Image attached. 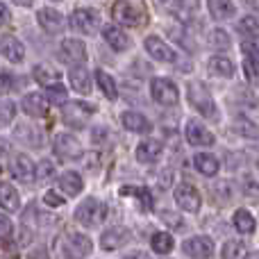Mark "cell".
Returning a JSON list of instances; mask_svg holds the SVG:
<instances>
[{
    "label": "cell",
    "mask_w": 259,
    "mask_h": 259,
    "mask_svg": "<svg viewBox=\"0 0 259 259\" xmlns=\"http://www.w3.org/2000/svg\"><path fill=\"white\" fill-rule=\"evenodd\" d=\"M59 57L66 64H82L87 59V46L77 39H64L59 46Z\"/></svg>",
    "instance_id": "30bf717a"
},
{
    "label": "cell",
    "mask_w": 259,
    "mask_h": 259,
    "mask_svg": "<svg viewBox=\"0 0 259 259\" xmlns=\"http://www.w3.org/2000/svg\"><path fill=\"white\" fill-rule=\"evenodd\" d=\"M46 94H48V103H55V105H59V107H64V105L68 103V94H66V89H64L62 84H50L48 89H46Z\"/></svg>",
    "instance_id": "d6a6232c"
},
{
    "label": "cell",
    "mask_w": 259,
    "mask_h": 259,
    "mask_svg": "<svg viewBox=\"0 0 259 259\" xmlns=\"http://www.w3.org/2000/svg\"><path fill=\"white\" fill-rule=\"evenodd\" d=\"M121 123H123V127L125 130L137 132V134H146V132H150L152 130V123L139 112H123L121 114Z\"/></svg>",
    "instance_id": "d6986e66"
},
{
    "label": "cell",
    "mask_w": 259,
    "mask_h": 259,
    "mask_svg": "<svg viewBox=\"0 0 259 259\" xmlns=\"http://www.w3.org/2000/svg\"><path fill=\"white\" fill-rule=\"evenodd\" d=\"M57 184H59V189H62L66 196H77V193L82 191V187H84L82 175L75 173V170H66V173H62L57 178Z\"/></svg>",
    "instance_id": "44dd1931"
},
{
    "label": "cell",
    "mask_w": 259,
    "mask_h": 259,
    "mask_svg": "<svg viewBox=\"0 0 259 259\" xmlns=\"http://www.w3.org/2000/svg\"><path fill=\"white\" fill-rule=\"evenodd\" d=\"M103 36H105V41H107V44L116 50V53H123V50L130 48V36L123 30H118L116 25H107V27H105Z\"/></svg>",
    "instance_id": "7402d4cb"
},
{
    "label": "cell",
    "mask_w": 259,
    "mask_h": 259,
    "mask_svg": "<svg viewBox=\"0 0 259 259\" xmlns=\"http://www.w3.org/2000/svg\"><path fill=\"white\" fill-rule=\"evenodd\" d=\"M32 75H34V80L39 82V84L50 87V84H57L59 77H62V73H59L57 68H50V66H44V64H41V66H34Z\"/></svg>",
    "instance_id": "f1b7e54d"
},
{
    "label": "cell",
    "mask_w": 259,
    "mask_h": 259,
    "mask_svg": "<svg viewBox=\"0 0 259 259\" xmlns=\"http://www.w3.org/2000/svg\"><path fill=\"white\" fill-rule=\"evenodd\" d=\"M0 207L7 211H16L21 207V198H18V191L14 189V184L0 182Z\"/></svg>",
    "instance_id": "603a6c76"
},
{
    "label": "cell",
    "mask_w": 259,
    "mask_h": 259,
    "mask_svg": "<svg viewBox=\"0 0 259 259\" xmlns=\"http://www.w3.org/2000/svg\"><path fill=\"white\" fill-rule=\"evenodd\" d=\"M7 21H9V9L5 7L3 3H0V25H5Z\"/></svg>",
    "instance_id": "7bdbcfd3"
},
{
    "label": "cell",
    "mask_w": 259,
    "mask_h": 259,
    "mask_svg": "<svg viewBox=\"0 0 259 259\" xmlns=\"http://www.w3.org/2000/svg\"><path fill=\"white\" fill-rule=\"evenodd\" d=\"M125 259H150V257H148L146 252H134V255H127Z\"/></svg>",
    "instance_id": "ee69618b"
},
{
    "label": "cell",
    "mask_w": 259,
    "mask_h": 259,
    "mask_svg": "<svg viewBox=\"0 0 259 259\" xmlns=\"http://www.w3.org/2000/svg\"><path fill=\"white\" fill-rule=\"evenodd\" d=\"M0 53H3L5 59L18 64V62H23V57H25V46H23L16 36L5 34L3 39H0Z\"/></svg>",
    "instance_id": "2e32d148"
},
{
    "label": "cell",
    "mask_w": 259,
    "mask_h": 259,
    "mask_svg": "<svg viewBox=\"0 0 259 259\" xmlns=\"http://www.w3.org/2000/svg\"><path fill=\"white\" fill-rule=\"evenodd\" d=\"M243 68H246V75L250 82L257 80V57L255 55H246L243 57Z\"/></svg>",
    "instance_id": "8d00e7d4"
},
{
    "label": "cell",
    "mask_w": 259,
    "mask_h": 259,
    "mask_svg": "<svg viewBox=\"0 0 259 259\" xmlns=\"http://www.w3.org/2000/svg\"><path fill=\"white\" fill-rule=\"evenodd\" d=\"M36 21H39V25L44 27L48 34H57L64 27V16L57 9H50V7L39 9V12H36Z\"/></svg>",
    "instance_id": "e0dca14e"
},
{
    "label": "cell",
    "mask_w": 259,
    "mask_h": 259,
    "mask_svg": "<svg viewBox=\"0 0 259 259\" xmlns=\"http://www.w3.org/2000/svg\"><path fill=\"white\" fill-rule=\"evenodd\" d=\"M14 234V223L9 216L0 214V239H12Z\"/></svg>",
    "instance_id": "74e56055"
},
{
    "label": "cell",
    "mask_w": 259,
    "mask_h": 259,
    "mask_svg": "<svg viewBox=\"0 0 259 259\" xmlns=\"http://www.w3.org/2000/svg\"><path fill=\"white\" fill-rule=\"evenodd\" d=\"M9 89H12L9 87V75H0V94H7Z\"/></svg>",
    "instance_id": "b9f144b4"
},
{
    "label": "cell",
    "mask_w": 259,
    "mask_h": 259,
    "mask_svg": "<svg viewBox=\"0 0 259 259\" xmlns=\"http://www.w3.org/2000/svg\"><path fill=\"white\" fill-rule=\"evenodd\" d=\"M189 100H191V105L202 114V116H209V118L216 116L214 98H211V94L200 84V82H193V84H189Z\"/></svg>",
    "instance_id": "7a4b0ae2"
},
{
    "label": "cell",
    "mask_w": 259,
    "mask_h": 259,
    "mask_svg": "<svg viewBox=\"0 0 259 259\" xmlns=\"http://www.w3.org/2000/svg\"><path fill=\"white\" fill-rule=\"evenodd\" d=\"M193 166H196L202 175H207V178L219 173V159H216L214 155H209V152H198V155L193 157Z\"/></svg>",
    "instance_id": "cb8c5ba5"
},
{
    "label": "cell",
    "mask_w": 259,
    "mask_h": 259,
    "mask_svg": "<svg viewBox=\"0 0 259 259\" xmlns=\"http://www.w3.org/2000/svg\"><path fill=\"white\" fill-rule=\"evenodd\" d=\"M53 173H55V168H53V164H50V161H44V164L39 166V178L41 180L53 178Z\"/></svg>",
    "instance_id": "ab89813d"
},
{
    "label": "cell",
    "mask_w": 259,
    "mask_h": 259,
    "mask_svg": "<svg viewBox=\"0 0 259 259\" xmlns=\"http://www.w3.org/2000/svg\"><path fill=\"white\" fill-rule=\"evenodd\" d=\"M150 94L159 105H175L180 100L178 87L170 80H166V77H155L150 82Z\"/></svg>",
    "instance_id": "8992f818"
},
{
    "label": "cell",
    "mask_w": 259,
    "mask_h": 259,
    "mask_svg": "<svg viewBox=\"0 0 259 259\" xmlns=\"http://www.w3.org/2000/svg\"><path fill=\"white\" fill-rule=\"evenodd\" d=\"M68 80H71L73 89L77 91V94H89L91 91V80H89V73H87V68L77 66L71 71V75H68Z\"/></svg>",
    "instance_id": "4316f807"
},
{
    "label": "cell",
    "mask_w": 259,
    "mask_h": 259,
    "mask_svg": "<svg viewBox=\"0 0 259 259\" xmlns=\"http://www.w3.org/2000/svg\"><path fill=\"white\" fill-rule=\"evenodd\" d=\"M114 18H116L121 25L134 27V25H139V23L143 21V14H141V9H137L134 5L125 3V0H121V3L114 5Z\"/></svg>",
    "instance_id": "5bb4252c"
},
{
    "label": "cell",
    "mask_w": 259,
    "mask_h": 259,
    "mask_svg": "<svg viewBox=\"0 0 259 259\" xmlns=\"http://www.w3.org/2000/svg\"><path fill=\"white\" fill-rule=\"evenodd\" d=\"M207 7H209V14L216 21H225V18L234 16L232 0H207Z\"/></svg>",
    "instance_id": "d4e9b609"
},
{
    "label": "cell",
    "mask_w": 259,
    "mask_h": 259,
    "mask_svg": "<svg viewBox=\"0 0 259 259\" xmlns=\"http://www.w3.org/2000/svg\"><path fill=\"white\" fill-rule=\"evenodd\" d=\"M175 5L184 12H196L198 9V0H175Z\"/></svg>",
    "instance_id": "60d3db41"
},
{
    "label": "cell",
    "mask_w": 259,
    "mask_h": 259,
    "mask_svg": "<svg viewBox=\"0 0 259 259\" xmlns=\"http://www.w3.org/2000/svg\"><path fill=\"white\" fill-rule=\"evenodd\" d=\"M209 68H211V73H216V75H221V77L234 75V64L230 62L228 57H221V55H216V57L209 59Z\"/></svg>",
    "instance_id": "f546056e"
},
{
    "label": "cell",
    "mask_w": 259,
    "mask_h": 259,
    "mask_svg": "<svg viewBox=\"0 0 259 259\" xmlns=\"http://www.w3.org/2000/svg\"><path fill=\"white\" fill-rule=\"evenodd\" d=\"M9 170H12V175L18 182H25V184H30L36 175L34 164H32L30 157H25V155H14L12 161H9Z\"/></svg>",
    "instance_id": "4fadbf2b"
},
{
    "label": "cell",
    "mask_w": 259,
    "mask_h": 259,
    "mask_svg": "<svg viewBox=\"0 0 259 259\" xmlns=\"http://www.w3.org/2000/svg\"><path fill=\"white\" fill-rule=\"evenodd\" d=\"M105 211H107L105 202H100L98 198H87L75 207V221L84 228H96L105 221Z\"/></svg>",
    "instance_id": "6da1fadb"
},
{
    "label": "cell",
    "mask_w": 259,
    "mask_h": 259,
    "mask_svg": "<svg viewBox=\"0 0 259 259\" xmlns=\"http://www.w3.org/2000/svg\"><path fill=\"white\" fill-rule=\"evenodd\" d=\"M182 250L189 259H209L214 255V241L209 237H191L182 243Z\"/></svg>",
    "instance_id": "ba28073f"
},
{
    "label": "cell",
    "mask_w": 259,
    "mask_h": 259,
    "mask_svg": "<svg viewBox=\"0 0 259 259\" xmlns=\"http://www.w3.org/2000/svg\"><path fill=\"white\" fill-rule=\"evenodd\" d=\"M173 246H175V241L168 232H157L150 237V248L157 255H168V252L173 250Z\"/></svg>",
    "instance_id": "83f0119b"
},
{
    "label": "cell",
    "mask_w": 259,
    "mask_h": 259,
    "mask_svg": "<svg viewBox=\"0 0 259 259\" xmlns=\"http://www.w3.org/2000/svg\"><path fill=\"white\" fill-rule=\"evenodd\" d=\"M246 257V246L241 241H225L221 248V259H243Z\"/></svg>",
    "instance_id": "1f68e13d"
},
{
    "label": "cell",
    "mask_w": 259,
    "mask_h": 259,
    "mask_svg": "<svg viewBox=\"0 0 259 259\" xmlns=\"http://www.w3.org/2000/svg\"><path fill=\"white\" fill-rule=\"evenodd\" d=\"M100 25V14L91 7H80L73 12L71 16V27L82 34H94Z\"/></svg>",
    "instance_id": "277c9868"
},
{
    "label": "cell",
    "mask_w": 259,
    "mask_h": 259,
    "mask_svg": "<svg viewBox=\"0 0 259 259\" xmlns=\"http://www.w3.org/2000/svg\"><path fill=\"white\" fill-rule=\"evenodd\" d=\"M161 141H157V139H146V141H141L137 146V159L141 161V164H150V161H155L157 157L161 155Z\"/></svg>",
    "instance_id": "ffe728a7"
},
{
    "label": "cell",
    "mask_w": 259,
    "mask_h": 259,
    "mask_svg": "<svg viewBox=\"0 0 259 259\" xmlns=\"http://www.w3.org/2000/svg\"><path fill=\"white\" fill-rule=\"evenodd\" d=\"M175 202L182 211H189V214H196L202 205V198L198 193V189L193 184H180L175 189Z\"/></svg>",
    "instance_id": "52a82bcc"
},
{
    "label": "cell",
    "mask_w": 259,
    "mask_h": 259,
    "mask_svg": "<svg viewBox=\"0 0 259 259\" xmlns=\"http://www.w3.org/2000/svg\"><path fill=\"white\" fill-rule=\"evenodd\" d=\"M94 112H96L94 105L82 103V100H75V103L68 100V103L64 105V123L71 127H84L87 118H89Z\"/></svg>",
    "instance_id": "3957f363"
},
{
    "label": "cell",
    "mask_w": 259,
    "mask_h": 259,
    "mask_svg": "<svg viewBox=\"0 0 259 259\" xmlns=\"http://www.w3.org/2000/svg\"><path fill=\"white\" fill-rule=\"evenodd\" d=\"M184 137L191 146H211L216 141L214 134L209 132L200 121H189L187 127H184Z\"/></svg>",
    "instance_id": "7c38bea8"
},
{
    "label": "cell",
    "mask_w": 259,
    "mask_h": 259,
    "mask_svg": "<svg viewBox=\"0 0 259 259\" xmlns=\"http://www.w3.org/2000/svg\"><path fill=\"white\" fill-rule=\"evenodd\" d=\"M237 30L241 32V36H250V41H255V34H257V18H255V16H246L243 21H239Z\"/></svg>",
    "instance_id": "836d02e7"
},
{
    "label": "cell",
    "mask_w": 259,
    "mask_h": 259,
    "mask_svg": "<svg viewBox=\"0 0 259 259\" xmlns=\"http://www.w3.org/2000/svg\"><path fill=\"white\" fill-rule=\"evenodd\" d=\"M21 107H23V112H25L27 116L41 118V116L48 114V100H46L41 94H27L25 98H23Z\"/></svg>",
    "instance_id": "ac0fdd59"
},
{
    "label": "cell",
    "mask_w": 259,
    "mask_h": 259,
    "mask_svg": "<svg viewBox=\"0 0 259 259\" xmlns=\"http://www.w3.org/2000/svg\"><path fill=\"white\" fill-rule=\"evenodd\" d=\"M91 248H94L91 246V239L77 232H71L62 243V250L68 259H84L91 252Z\"/></svg>",
    "instance_id": "5b68a950"
},
{
    "label": "cell",
    "mask_w": 259,
    "mask_h": 259,
    "mask_svg": "<svg viewBox=\"0 0 259 259\" xmlns=\"http://www.w3.org/2000/svg\"><path fill=\"white\" fill-rule=\"evenodd\" d=\"M14 114H16V107L14 103H0V127H5L9 121H14Z\"/></svg>",
    "instance_id": "d590c367"
},
{
    "label": "cell",
    "mask_w": 259,
    "mask_h": 259,
    "mask_svg": "<svg viewBox=\"0 0 259 259\" xmlns=\"http://www.w3.org/2000/svg\"><path fill=\"white\" fill-rule=\"evenodd\" d=\"M44 202H46L48 207H62V205H64V198L59 196L57 191H46V193H44Z\"/></svg>",
    "instance_id": "f35d334b"
},
{
    "label": "cell",
    "mask_w": 259,
    "mask_h": 259,
    "mask_svg": "<svg viewBox=\"0 0 259 259\" xmlns=\"http://www.w3.org/2000/svg\"><path fill=\"white\" fill-rule=\"evenodd\" d=\"M132 239L127 228H109L100 234V248L103 250H116V248H123L125 243Z\"/></svg>",
    "instance_id": "8fae6325"
},
{
    "label": "cell",
    "mask_w": 259,
    "mask_h": 259,
    "mask_svg": "<svg viewBox=\"0 0 259 259\" xmlns=\"http://www.w3.org/2000/svg\"><path fill=\"white\" fill-rule=\"evenodd\" d=\"M211 41H214V48H219V50H228L230 44H232L230 34L225 30H221V27H216V30L211 32Z\"/></svg>",
    "instance_id": "e575fe53"
},
{
    "label": "cell",
    "mask_w": 259,
    "mask_h": 259,
    "mask_svg": "<svg viewBox=\"0 0 259 259\" xmlns=\"http://www.w3.org/2000/svg\"><path fill=\"white\" fill-rule=\"evenodd\" d=\"M234 228H237V232H241V234H252L257 228L255 216H252L248 209H237L234 211Z\"/></svg>",
    "instance_id": "484cf974"
},
{
    "label": "cell",
    "mask_w": 259,
    "mask_h": 259,
    "mask_svg": "<svg viewBox=\"0 0 259 259\" xmlns=\"http://www.w3.org/2000/svg\"><path fill=\"white\" fill-rule=\"evenodd\" d=\"M96 82H98V87L103 89V94L107 96L109 100H116L118 89H116V82H114L112 75H107L105 71H96Z\"/></svg>",
    "instance_id": "4dcf8cb0"
},
{
    "label": "cell",
    "mask_w": 259,
    "mask_h": 259,
    "mask_svg": "<svg viewBox=\"0 0 259 259\" xmlns=\"http://www.w3.org/2000/svg\"><path fill=\"white\" fill-rule=\"evenodd\" d=\"M55 155L62 157V159H80L82 148L73 134H57L55 137Z\"/></svg>",
    "instance_id": "9c48e42d"
},
{
    "label": "cell",
    "mask_w": 259,
    "mask_h": 259,
    "mask_svg": "<svg viewBox=\"0 0 259 259\" xmlns=\"http://www.w3.org/2000/svg\"><path fill=\"white\" fill-rule=\"evenodd\" d=\"M143 46H146L148 55L152 59H157V62H175V50L168 44H164L159 36H146Z\"/></svg>",
    "instance_id": "9a60e30c"
},
{
    "label": "cell",
    "mask_w": 259,
    "mask_h": 259,
    "mask_svg": "<svg viewBox=\"0 0 259 259\" xmlns=\"http://www.w3.org/2000/svg\"><path fill=\"white\" fill-rule=\"evenodd\" d=\"M14 3H16V5H21V7H30V5L34 3V0H14Z\"/></svg>",
    "instance_id": "f6af8a7d"
}]
</instances>
